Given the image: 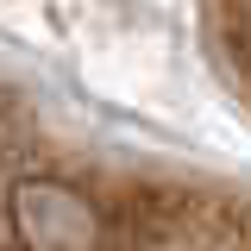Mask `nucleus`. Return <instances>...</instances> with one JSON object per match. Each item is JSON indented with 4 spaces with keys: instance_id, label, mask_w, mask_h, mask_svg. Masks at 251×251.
Returning <instances> with one entry per match:
<instances>
[{
    "instance_id": "obj_1",
    "label": "nucleus",
    "mask_w": 251,
    "mask_h": 251,
    "mask_svg": "<svg viewBox=\"0 0 251 251\" xmlns=\"http://www.w3.org/2000/svg\"><path fill=\"white\" fill-rule=\"evenodd\" d=\"M0 251H251V182L113 145L0 69Z\"/></svg>"
},
{
    "instance_id": "obj_2",
    "label": "nucleus",
    "mask_w": 251,
    "mask_h": 251,
    "mask_svg": "<svg viewBox=\"0 0 251 251\" xmlns=\"http://www.w3.org/2000/svg\"><path fill=\"white\" fill-rule=\"evenodd\" d=\"M207 44L226 82L251 100V0H207Z\"/></svg>"
}]
</instances>
